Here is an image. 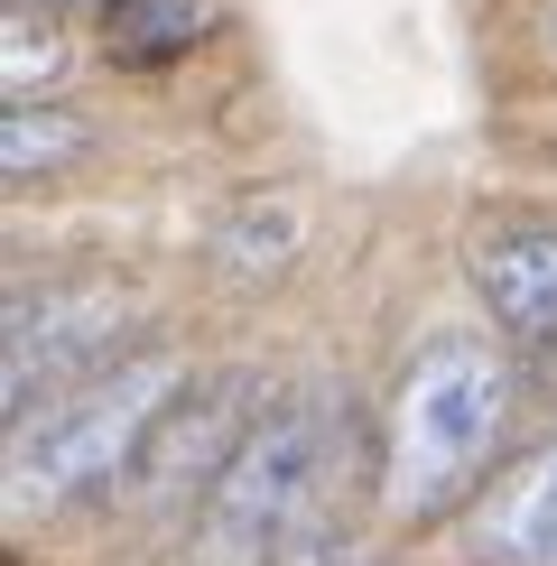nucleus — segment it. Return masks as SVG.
I'll return each mask as SVG.
<instances>
[{"instance_id":"obj_11","label":"nucleus","mask_w":557,"mask_h":566,"mask_svg":"<svg viewBox=\"0 0 557 566\" xmlns=\"http://www.w3.org/2000/svg\"><path fill=\"white\" fill-rule=\"evenodd\" d=\"M75 65V38L46 19V0H19L10 10V38H0V75H10V103H38L46 84Z\"/></svg>"},{"instance_id":"obj_3","label":"nucleus","mask_w":557,"mask_h":566,"mask_svg":"<svg viewBox=\"0 0 557 566\" xmlns=\"http://www.w3.org/2000/svg\"><path fill=\"white\" fill-rule=\"evenodd\" d=\"M316 474H325V418L307 399L261 409L196 511V566H261L297 530V511L316 502Z\"/></svg>"},{"instance_id":"obj_9","label":"nucleus","mask_w":557,"mask_h":566,"mask_svg":"<svg viewBox=\"0 0 557 566\" xmlns=\"http://www.w3.org/2000/svg\"><path fill=\"white\" fill-rule=\"evenodd\" d=\"M493 548L511 566H557V446H539L493 502Z\"/></svg>"},{"instance_id":"obj_1","label":"nucleus","mask_w":557,"mask_h":566,"mask_svg":"<svg viewBox=\"0 0 557 566\" xmlns=\"http://www.w3.org/2000/svg\"><path fill=\"white\" fill-rule=\"evenodd\" d=\"M502 418H511V371L493 363V344L428 335L409 353L400 390H390V502L409 521L455 511L474 474L493 464Z\"/></svg>"},{"instance_id":"obj_7","label":"nucleus","mask_w":557,"mask_h":566,"mask_svg":"<svg viewBox=\"0 0 557 566\" xmlns=\"http://www.w3.org/2000/svg\"><path fill=\"white\" fill-rule=\"evenodd\" d=\"M297 251H307V214H297V196H242V205L214 223V270L242 279V289L278 279Z\"/></svg>"},{"instance_id":"obj_8","label":"nucleus","mask_w":557,"mask_h":566,"mask_svg":"<svg viewBox=\"0 0 557 566\" xmlns=\"http://www.w3.org/2000/svg\"><path fill=\"white\" fill-rule=\"evenodd\" d=\"M214 29V0H103V56L112 65H168Z\"/></svg>"},{"instance_id":"obj_6","label":"nucleus","mask_w":557,"mask_h":566,"mask_svg":"<svg viewBox=\"0 0 557 566\" xmlns=\"http://www.w3.org/2000/svg\"><path fill=\"white\" fill-rule=\"evenodd\" d=\"M474 289L521 344H557V223H502L474 251Z\"/></svg>"},{"instance_id":"obj_10","label":"nucleus","mask_w":557,"mask_h":566,"mask_svg":"<svg viewBox=\"0 0 557 566\" xmlns=\"http://www.w3.org/2000/svg\"><path fill=\"white\" fill-rule=\"evenodd\" d=\"M84 112H56V103H10L0 122V168L10 177H56L65 158H84Z\"/></svg>"},{"instance_id":"obj_12","label":"nucleus","mask_w":557,"mask_h":566,"mask_svg":"<svg viewBox=\"0 0 557 566\" xmlns=\"http://www.w3.org/2000/svg\"><path fill=\"white\" fill-rule=\"evenodd\" d=\"M46 10H56V0H46Z\"/></svg>"},{"instance_id":"obj_4","label":"nucleus","mask_w":557,"mask_h":566,"mask_svg":"<svg viewBox=\"0 0 557 566\" xmlns=\"http://www.w3.org/2000/svg\"><path fill=\"white\" fill-rule=\"evenodd\" d=\"M139 325V297L122 279H38V289L10 297L0 316V390H10V418H29L38 399L93 381V371L122 363Z\"/></svg>"},{"instance_id":"obj_5","label":"nucleus","mask_w":557,"mask_h":566,"mask_svg":"<svg viewBox=\"0 0 557 566\" xmlns=\"http://www.w3.org/2000/svg\"><path fill=\"white\" fill-rule=\"evenodd\" d=\"M251 437L242 418V390L232 381H204V390H177L168 409H158V428L139 437V492L149 502H168V492H214V474L232 464V446Z\"/></svg>"},{"instance_id":"obj_2","label":"nucleus","mask_w":557,"mask_h":566,"mask_svg":"<svg viewBox=\"0 0 557 566\" xmlns=\"http://www.w3.org/2000/svg\"><path fill=\"white\" fill-rule=\"evenodd\" d=\"M177 399V363L168 353H122L112 371L38 399L29 418L10 428V502L46 511V502H75L103 474H122L139 455V437L158 428V409Z\"/></svg>"}]
</instances>
